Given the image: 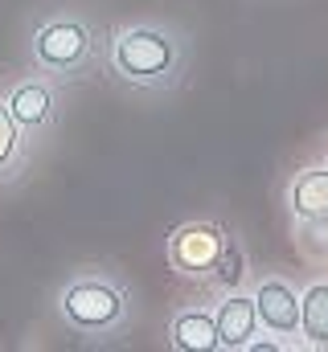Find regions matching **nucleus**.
Here are the masks:
<instances>
[{
    "instance_id": "nucleus-1",
    "label": "nucleus",
    "mask_w": 328,
    "mask_h": 352,
    "mask_svg": "<svg viewBox=\"0 0 328 352\" xmlns=\"http://www.w3.org/2000/svg\"><path fill=\"white\" fill-rule=\"evenodd\" d=\"M111 66L123 82L164 87L181 66V45L172 33H164L156 25H136L111 41Z\"/></svg>"
},
{
    "instance_id": "nucleus-2",
    "label": "nucleus",
    "mask_w": 328,
    "mask_h": 352,
    "mask_svg": "<svg viewBox=\"0 0 328 352\" xmlns=\"http://www.w3.org/2000/svg\"><path fill=\"white\" fill-rule=\"evenodd\" d=\"M58 311H62V320H66L70 328H79V332H111V328L123 324V316H127V295H123L115 283L90 274V278H74V283L62 291Z\"/></svg>"
},
{
    "instance_id": "nucleus-3",
    "label": "nucleus",
    "mask_w": 328,
    "mask_h": 352,
    "mask_svg": "<svg viewBox=\"0 0 328 352\" xmlns=\"http://www.w3.org/2000/svg\"><path fill=\"white\" fill-rule=\"evenodd\" d=\"M226 234L222 226L214 221H189V226H176L168 234V263L176 274H189V278H201V274H214L222 254H226Z\"/></svg>"
},
{
    "instance_id": "nucleus-4",
    "label": "nucleus",
    "mask_w": 328,
    "mask_h": 352,
    "mask_svg": "<svg viewBox=\"0 0 328 352\" xmlns=\"http://www.w3.org/2000/svg\"><path fill=\"white\" fill-rule=\"evenodd\" d=\"M90 29L74 21V16H54L45 21L37 33H33V62L41 70H54V74H66V70H79L82 62L90 58Z\"/></svg>"
},
{
    "instance_id": "nucleus-5",
    "label": "nucleus",
    "mask_w": 328,
    "mask_h": 352,
    "mask_svg": "<svg viewBox=\"0 0 328 352\" xmlns=\"http://www.w3.org/2000/svg\"><path fill=\"white\" fill-rule=\"evenodd\" d=\"M254 307H258V324H263L271 336H296V332H300V295H296L283 278L258 283Z\"/></svg>"
},
{
    "instance_id": "nucleus-6",
    "label": "nucleus",
    "mask_w": 328,
    "mask_h": 352,
    "mask_svg": "<svg viewBox=\"0 0 328 352\" xmlns=\"http://www.w3.org/2000/svg\"><path fill=\"white\" fill-rule=\"evenodd\" d=\"M218 344L222 349H246L258 336V307L254 295H226L218 303Z\"/></svg>"
},
{
    "instance_id": "nucleus-7",
    "label": "nucleus",
    "mask_w": 328,
    "mask_h": 352,
    "mask_svg": "<svg viewBox=\"0 0 328 352\" xmlns=\"http://www.w3.org/2000/svg\"><path fill=\"white\" fill-rule=\"evenodd\" d=\"M4 102H8L12 119L21 123V131H41V127L54 119V107H58L54 90L45 87V82H37V78H29V82L12 87V94H8Z\"/></svg>"
},
{
    "instance_id": "nucleus-8",
    "label": "nucleus",
    "mask_w": 328,
    "mask_h": 352,
    "mask_svg": "<svg viewBox=\"0 0 328 352\" xmlns=\"http://www.w3.org/2000/svg\"><path fill=\"white\" fill-rule=\"evenodd\" d=\"M287 205L300 221H328V168H304L287 184Z\"/></svg>"
},
{
    "instance_id": "nucleus-9",
    "label": "nucleus",
    "mask_w": 328,
    "mask_h": 352,
    "mask_svg": "<svg viewBox=\"0 0 328 352\" xmlns=\"http://www.w3.org/2000/svg\"><path fill=\"white\" fill-rule=\"evenodd\" d=\"M172 344L185 352H214L218 349V320L209 311H181L168 328Z\"/></svg>"
},
{
    "instance_id": "nucleus-10",
    "label": "nucleus",
    "mask_w": 328,
    "mask_h": 352,
    "mask_svg": "<svg viewBox=\"0 0 328 352\" xmlns=\"http://www.w3.org/2000/svg\"><path fill=\"white\" fill-rule=\"evenodd\" d=\"M300 332L308 344H328V283H312L300 295Z\"/></svg>"
},
{
    "instance_id": "nucleus-11",
    "label": "nucleus",
    "mask_w": 328,
    "mask_h": 352,
    "mask_svg": "<svg viewBox=\"0 0 328 352\" xmlns=\"http://www.w3.org/2000/svg\"><path fill=\"white\" fill-rule=\"evenodd\" d=\"M21 140H25L21 123L12 119L8 102H0V176L17 164V156H21Z\"/></svg>"
},
{
    "instance_id": "nucleus-12",
    "label": "nucleus",
    "mask_w": 328,
    "mask_h": 352,
    "mask_svg": "<svg viewBox=\"0 0 328 352\" xmlns=\"http://www.w3.org/2000/svg\"><path fill=\"white\" fill-rule=\"evenodd\" d=\"M218 283H226V287H234L238 278H243V250H234V246H226V254H222V263H218Z\"/></svg>"
},
{
    "instance_id": "nucleus-13",
    "label": "nucleus",
    "mask_w": 328,
    "mask_h": 352,
    "mask_svg": "<svg viewBox=\"0 0 328 352\" xmlns=\"http://www.w3.org/2000/svg\"><path fill=\"white\" fill-rule=\"evenodd\" d=\"M246 349L250 352H275V349H283V344H279V340H250Z\"/></svg>"
}]
</instances>
